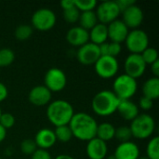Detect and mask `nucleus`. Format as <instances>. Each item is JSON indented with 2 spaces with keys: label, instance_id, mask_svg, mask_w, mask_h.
I'll return each mask as SVG.
<instances>
[{
  "label": "nucleus",
  "instance_id": "nucleus-1",
  "mask_svg": "<svg viewBox=\"0 0 159 159\" xmlns=\"http://www.w3.org/2000/svg\"><path fill=\"white\" fill-rule=\"evenodd\" d=\"M68 126L72 131L73 137L80 141L89 142L96 137L98 123L87 113H75Z\"/></svg>",
  "mask_w": 159,
  "mask_h": 159
},
{
  "label": "nucleus",
  "instance_id": "nucleus-2",
  "mask_svg": "<svg viewBox=\"0 0 159 159\" xmlns=\"http://www.w3.org/2000/svg\"><path fill=\"white\" fill-rule=\"evenodd\" d=\"M75 115L73 105L65 100H56L48 103L47 117L55 127L68 125Z\"/></svg>",
  "mask_w": 159,
  "mask_h": 159
},
{
  "label": "nucleus",
  "instance_id": "nucleus-3",
  "mask_svg": "<svg viewBox=\"0 0 159 159\" xmlns=\"http://www.w3.org/2000/svg\"><path fill=\"white\" fill-rule=\"evenodd\" d=\"M119 102L120 100L112 90L103 89L93 97L91 107L96 115L100 116H109L116 112Z\"/></svg>",
  "mask_w": 159,
  "mask_h": 159
},
{
  "label": "nucleus",
  "instance_id": "nucleus-4",
  "mask_svg": "<svg viewBox=\"0 0 159 159\" xmlns=\"http://www.w3.org/2000/svg\"><path fill=\"white\" fill-rule=\"evenodd\" d=\"M132 137L144 140L152 136L156 129V122L153 116L148 114H141L134 118L129 126Z\"/></svg>",
  "mask_w": 159,
  "mask_h": 159
},
{
  "label": "nucleus",
  "instance_id": "nucleus-5",
  "mask_svg": "<svg viewBox=\"0 0 159 159\" xmlns=\"http://www.w3.org/2000/svg\"><path fill=\"white\" fill-rule=\"evenodd\" d=\"M138 85L136 79L126 74L120 75L115 78L113 83V92L120 100H130L137 92Z\"/></svg>",
  "mask_w": 159,
  "mask_h": 159
},
{
  "label": "nucleus",
  "instance_id": "nucleus-6",
  "mask_svg": "<svg viewBox=\"0 0 159 159\" xmlns=\"http://www.w3.org/2000/svg\"><path fill=\"white\" fill-rule=\"evenodd\" d=\"M125 44L130 53L142 54L149 47V37L143 30L134 29L129 32Z\"/></svg>",
  "mask_w": 159,
  "mask_h": 159
},
{
  "label": "nucleus",
  "instance_id": "nucleus-7",
  "mask_svg": "<svg viewBox=\"0 0 159 159\" xmlns=\"http://www.w3.org/2000/svg\"><path fill=\"white\" fill-rule=\"evenodd\" d=\"M57 17L53 10L43 7L39 8L32 16L31 21L34 29L40 32H47L51 30L56 24Z\"/></svg>",
  "mask_w": 159,
  "mask_h": 159
},
{
  "label": "nucleus",
  "instance_id": "nucleus-8",
  "mask_svg": "<svg viewBox=\"0 0 159 159\" xmlns=\"http://www.w3.org/2000/svg\"><path fill=\"white\" fill-rule=\"evenodd\" d=\"M96 74L103 79H110L116 75L119 70V63L116 58L112 56H101L94 63Z\"/></svg>",
  "mask_w": 159,
  "mask_h": 159
},
{
  "label": "nucleus",
  "instance_id": "nucleus-9",
  "mask_svg": "<svg viewBox=\"0 0 159 159\" xmlns=\"http://www.w3.org/2000/svg\"><path fill=\"white\" fill-rule=\"evenodd\" d=\"M45 87L52 92H60L64 89L67 84L65 73L57 67H52L47 71L44 77Z\"/></svg>",
  "mask_w": 159,
  "mask_h": 159
},
{
  "label": "nucleus",
  "instance_id": "nucleus-10",
  "mask_svg": "<svg viewBox=\"0 0 159 159\" xmlns=\"http://www.w3.org/2000/svg\"><path fill=\"white\" fill-rule=\"evenodd\" d=\"M95 13L98 21L105 25L117 20L118 16L121 14L116 1H104L100 3L96 7Z\"/></svg>",
  "mask_w": 159,
  "mask_h": 159
},
{
  "label": "nucleus",
  "instance_id": "nucleus-11",
  "mask_svg": "<svg viewBox=\"0 0 159 159\" xmlns=\"http://www.w3.org/2000/svg\"><path fill=\"white\" fill-rule=\"evenodd\" d=\"M146 63L143 60L141 54H132L130 53L125 60L124 69L125 74L129 76L137 79L144 74L146 70Z\"/></svg>",
  "mask_w": 159,
  "mask_h": 159
},
{
  "label": "nucleus",
  "instance_id": "nucleus-12",
  "mask_svg": "<svg viewBox=\"0 0 159 159\" xmlns=\"http://www.w3.org/2000/svg\"><path fill=\"white\" fill-rule=\"evenodd\" d=\"M122 21L129 29H138V27L143 23L144 19V14L138 5L133 4L128 8H126L122 13Z\"/></svg>",
  "mask_w": 159,
  "mask_h": 159
},
{
  "label": "nucleus",
  "instance_id": "nucleus-13",
  "mask_svg": "<svg viewBox=\"0 0 159 159\" xmlns=\"http://www.w3.org/2000/svg\"><path fill=\"white\" fill-rule=\"evenodd\" d=\"M100 57L101 54L99 50V46L91 42H88L87 44L78 48V50L76 52V58L78 61L84 65L94 64Z\"/></svg>",
  "mask_w": 159,
  "mask_h": 159
},
{
  "label": "nucleus",
  "instance_id": "nucleus-14",
  "mask_svg": "<svg viewBox=\"0 0 159 159\" xmlns=\"http://www.w3.org/2000/svg\"><path fill=\"white\" fill-rule=\"evenodd\" d=\"M108 38L111 42H116L121 44L125 42L126 37L129 32V29L122 21V20H116L107 25Z\"/></svg>",
  "mask_w": 159,
  "mask_h": 159
},
{
  "label": "nucleus",
  "instance_id": "nucleus-15",
  "mask_svg": "<svg viewBox=\"0 0 159 159\" xmlns=\"http://www.w3.org/2000/svg\"><path fill=\"white\" fill-rule=\"evenodd\" d=\"M51 97L52 93L44 85L34 87L28 94L29 102L34 106H45L48 104Z\"/></svg>",
  "mask_w": 159,
  "mask_h": 159
},
{
  "label": "nucleus",
  "instance_id": "nucleus-16",
  "mask_svg": "<svg viewBox=\"0 0 159 159\" xmlns=\"http://www.w3.org/2000/svg\"><path fill=\"white\" fill-rule=\"evenodd\" d=\"M86 152L89 159H104L108 153L107 143L95 137L88 142Z\"/></svg>",
  "mask_w": 159,
  "mask_h": 159
},
{
  "label": "nucleus",
  "instance_id": "nucleus-17",
  "mask_svg": "<svg viewBox=\"0 0 159 159\" xmlns=\"http://www.w3.org/2000/svg\"><path fill=\"white\" fill-rule=\"evenodd\" d=\"M113 156L115 159H138L140 157V149L133 142L120 143Z\"/></svg>",
  "mask_w": 159,
  "mask_h": 159
},
{
  "label": "nucleus",
  "instance_id": "nucleus-18",
  "mask_svg": "<svg viewBox=\"0 0 159 159\" xmlns=\"http://www.w3.org/2000/svg\"><path fill=\"white\" fill-rule=\"evenodd\" d=\"M66 40L73 47L80 48L89 42V31L80 26H74L68 30L66 34Z\"/></svg>",
  "mask_w": 159,
  "mask_h": 159
},
{
  "label": "nucleus",
  "instance_id": "nucleus-19",
  "mask_svg": "<svg viewBox=\"0 0 159 159\" xmlns=\"http://www.w3.org/2000/svg\"><path fill=\"white\" fill-rule=\"evenodd\" d=\"M34 143L38 149L48 150L51 148L57 142L54 130L50 129H41L34 137Z\"/></svg>",
  "mask_w": 159,
  "mask_h": 159
},
{
  "label": "nucleus",
  "instance_id": "nucleus-20",
  "mask_svg": "<svg viewBox=\"0 0 159 159\" xmlns=\"http://www.w3.org/2000/svg\"><path fill=\"white\" fill-rule=\"evenodd\" d=\"M116 112L126 121H132L139 114V106L131 100H123L119 102Z\"/></svg>",
  "mask_w": 159,
  "mask_h": 159
},
{
  "label": "nucleus",
  "instance_id": "nucleus-21",
  "mask_svg": "<svg viewBox=\"0 0 159 159\" xmlns=\"http://www.w3.org/2000/svg\"><path fill=\"white\" fill-rule=\"evenodd\" d=\"M89 35L90 42L97 46L107 42L108 39L107 25L98 22L91 30L89 31Z\"/></svg>",
  "mask_w": 159,
  "mask_h": 159
},
{
  "label": "nucleus",
  "instance_id": "nucleus-22",
  "mask_svg": "<svg viewBox=\"0 0 159 159\" xmlns=\"http://www.w3.org/2000/svg\"><path fill=\"white\" fill-rule=\"evenodd\" d=\"M142 91L144 97L155 101L159 97V77H150L143 85Z\"/></svg>",
  "mask_w": 159,
  "mask_h": 159
},
{
  "label": "nucleus",
  "instance_id": "nucleus-23",
  "mask_svg": "<svg viewBox=\"0 0 159 159\" xmlns=\"http://www.w3.org/2000/svg\"><path fill=\"white\" fill-rule=\"evenodd\" d=\"M115 133H116V128L114 127L113 124L109 122H103L98 124L97 132H96V137L98 139L107 143L115 138Z\"/></svg>",
  "mask_w": 159,
  "mask_h": 159
},
{
  "label": "nucleus",
  "instance_id": "nucleus-24",
  "mask_svg": "<svg viewBox=\"0 0 159 159\" xmlns=\"http://www.w3.org/2000/svg\"><path fill=\"white\" fill-rule=\"evenodd\" d=\"M79 23H80V27L84 28L87 31L91 30L99 21L96 16V13L94 10L91 11H85V12H80V16H79V20H78Z\"/></svg>",
  "mask_w": 159,
  "mask_h": 159
},
{
  "label": "nucleus",
  "instance_id": "nucleus-25",
  "mask_svg": "<svg viewBox=\"0 0 159 159\" xmlns=\"http://www.w3.org/2000/svg\"><path fill=\"white\" fill-rule=\"evenodd\" d=\"M146 157L148 159H159V138L153 137L146 146Z\"/></svg>",
  "mask_w": 159,
  "mask_h": 159
},
{
  "label": "nucleus",
  "instance_id": "nucleus-26",
  "mask_svg": "<svg viewBox=\"0 0 159 159\" xmlns=\"http://www.w3.org/2000/svg\"><path fill=\"white\" fill-rule=\"evenodd\" d=\"M54 134H55L56 140L61 143H68L73 138L72 131L68 125L56 127L54 130Z\"/></svg>",
  "mask_w": 159,
  "mask_h": 159
},
{
  "label": "nucleus",
  "instance_id": "nucleus-27",
  "mask_svg": "<svg viewBox=\"0 0 159 159\" xmlns=\"http://www.w3.org/2000/svg\"><path fill=\"white\" fill-rule=\"evenodd\" d=\"M33 34V27L28 24H20L19 25L14 32V35L16 39L20 41H25L31 37Z\"/></svg>",
  "mask_w": 159,
  "mask_h": 159
},
{
  "label": "nucleus",
  "instance_id": "nucleus-28",
  "mask_svg": "<svg viewBox=\"0 0 159 159\" xmlns=\"http://www.w3.org/2000/svg\"><path fill=\"white\" fill-rule=\"evenodd\" d=\"M15 61V53L12 49L5 48L0 49V68L9 66Z\"/></svg>",
  "mask_w": 159,
  "mask_h": 159
},
{
  "label": "nucleus",
  "instance_id": "nucleus-29",
  "mask_svg": "<svg viewBox=\"0 0 159 159\" xmlns=\"http://www.w3.org/2000/svg\"><path fill=\"white\" fill-rule=\"evenodd\" d=\"M115 138H116L120 143H126L129 142L132 138L131 131L129 126H120L117 129H116Z\"/></svg>",
  "mask_w": 159,
  "mask_h": 159
},
{
  "label": "nucleus",
  "instance_id": "nucleus-30",
  "mask_svg": "<svg viewBox=\"0 0 159 159\" xmlns=\"http://www.w3.org/2000/svg\"><path fill=\"white\" fill-rule=\"evenodd\" d=\"M96 0H75V6L80 12L91 11L97 7Z\"/></svg>",
  "mask_w": 159,
  "mask_h": 159
},
{
  "label": "nucleus",
  "instance_id": "nucleus-31",
  "mask_svg": "<svg viewBox=\"0 0 159 159\" xmlns=\"http://www.w3.org/2000/svg\"><path fill=\"white\" fill-rule=\"evenodd\" d=\"M143 60L144 61V62L147 64H153L155 61H158V52L156 48H150L148 47L142 54H141Z\"/></svg>",
  "mask_w": 159,
  "mask_h": 159
},
{
  "label": "nucleus",
  "instance_id": "nucleus-32",
  "mask_svg": "<svg viewBox=\"0 0 159 159\" xmlns=\"http://www.w3.org/2000/svg\"><path fill=\"white\" fill-rule=\"evenodd\" d=\"M80 11L75 7L63 10V18L68 23H75L79 20Z\"/></svg>",
  "mask_w": 159,
  "mask_h": 159
},
{
  "label": "nucleus",
  "instance_id": "nucleus-33",
  "mask_svg": "<svg viewBox=\"0 0 159 159\" xmlns=\"http://www.w3.org/2000/svg\"><path fill=\"white\" fill-rule=\"evenodd\" d=\"M37 149L38 148H37L34 141L32 139H25L20 143V151L24 155L32 156Z\"/></svg>",
  "mask_w": 159,
  "mask_h": 159
},
{
  "label": "nucleus",
  "instance_id": "nucleus-34",
  "mask_svg": "<svg viewBox=\"0 0 159 159\" xmlns=\"http://www.w3.org/2000/svg\"><path fill=\"white\" fill-rule=\"evenodd\" d=\"M0 125L7 130L15 125V117L9 113H2L0 116Z\"/></svg>",
  "mask_w": 159,
  "mask_h": 159
},
{
  "label": "nucleus",
  "instance_id": "nucleus-35",
  "mask_svg": "<svg viewBox=\"0 0 159 159\" xmlns=\"http://www.w3.org/2000/svg\"><path fill=\"white\" fill-rule=\"evenodd\" d=\"M122 50V46L119 43H116V42H110L109 46H108V55L116 58L117 55L120 54Z\"/></svg>",
  "mask_w": 159,
  "mask_h": 159
},
{
  "label": "nucleus",
  "instance_id": "nucleus-36",
  "mask_svg": "<svg viewBox=\"0 0 159 159\" xmlns=\"http://www.w3.org/2000/svg\"><path fill=\"white\" fill-rule=\"evenodd\" d=\"M31 159H52L51 155L48 150L44 149H37L32 156Z\"/></svg>",
  "mask_w": 159,
  "mask_h": 159
},
{
  "label": "nucleus",
  "instance_id": "nucleus-37",
  "mask_svg": "<svg viewBox=\"0 0 159 159\" xmlns=\"http://www.w3.org/2000/svg\"><path fill=\"white\" fill-rule=\"evenodd\" d=\"M153 105H154V101H152L144 96H143L139 101V106L144 111L150 110L153 107Z\"/></svg>",
  "mask_w": 159,
  "mask_h": 159
},
{
  "label": "nucleus",
  "instance_id": "nucleus-38",
  "mask_svg": "<svg viewBox=\"0 0 159 159\" xmlns=\"http://www.w3.org/2000/svg\"><path fill=\"white\" fill-rule=\"evenodd\" d=\"M116 4L120 9V12L122 13L126 8H128L129 7H130L133 4H135V1H133V0H118V1H116Z\"/></svg>",
  "mask_w": 159,
  "mask_h": 159
},
{
  "label": "nucleus",
  "instance_id": "nucleus-39",
  "mask_svg": "<svg viewBox=\"0 0 159 159\" xmlns=\"http://www.w3.org/2000/svg\"><path fill=\"white\" fill-rule=\"evenodd\" d=\"M8 96V89L5 84L0 82V102H4Z\"/></svg>",
  "mask_w": 159,
  "mask_h": 159
},
{
  "label": "nucleus",
  "instance_id": "nucleus-40",
  "mask_svg": "<svg viewBox=\"0 0 159 159\" xmlns=\"http://www.w3.org/2000/svg\"><path fill=\"white\" fill-rule=\"evenodd\" d=\"M61 8L64 10V9H68V8H71L73 7H75V0H63L60 3Z\"/></svg>",
  "mask_w": 159,
  "mask_h": 159
},
{
  "label": "nucleus",
  "instance_id": "nucleus-41",
  "mask_svg": "<svg viewBox=\"0 0 159 159\" xmlns=\"http://www.w3.org/2000/svg\"><path fill=\"white\" fill-rule=\"evenodd\" d=\"M108 46H109L108 42H105V43L99 45V50H100L101 56H107L108 55Z\"/></svg>",
  "mask_w": 159,
  "mask_h": 159
},
{
  "label": "nucleus",
  "instance_id": "nucleus-42",
  "mask_svg": "<svg viewBox=\"0 0 159 159\" xmlns=\"http://www.w3.org/2000/svg\"><path fill=\"white\" fill-rule=\"evenodd\" d=\"M151 71L155 77L159 76V61H155L153 64H151Z\"/></svg>",
  "mask_w": 159,
  "mask_h": 159
},
{
  "label": "nucleus",
  "instance_id": "nucleus-43",
  "mask_svg": "<svg viewBox=\"0 0 159 159\" xmlns=\"http://www.w3.org/2000/svg\"><path fill=\"white\" fill-rule=\"evenodd\" d=\"M6 137H7V129L0 125V143L6 139Z\"/></svg>",
  "mask_w": 159,
  "mask_h": 159
},
{
  "label": "nucleus",
  "instance_id": "nucleus-44",
  "mask_svg": "<svg viewBox=\"0 0 159 159\" xmlns=\"http://www.w3.org/2000/svg\"><path fill=\"white\" fill-rule=\"evenodd\" d=\"M55 159H75L73 157L69 156V155H59L57 156Z\"/></svg>",
  "mask_w": 159,
  "mask_h": 159
},
{
  "label": "nucleus",
  "instance_id": "nucleus-45",
  "mask_svg": "<svg viewBox=\"0 0 159 159\" xmlns=\"http://www.w3.org/2000/svg\"><path fill=\"white\" fill-rule=\"evenodd\" d=\"M138 159H148L146 157H140Z\"/></svg>",
  "mask_w": 159,
  "mask_h": 159
},
{
  "label": "nucleus",
  "instance_id": "nucleus-46",
  "mask_svg": "<svg viewBox=\"0 0 159 159\" xmlns=\"http://www.w3.org/2000/svg\"><path fill=\"white\" fill-rule=\"evenodd\" d=\"M108 159H115V157H114V156H111V157H108Z\"/></svg>",
  "mask_w": 159,
  "mask_h": 159
},
{
  "label": "nucleus",
  "instance_id": "nucleus-47",
  "mask_svg": "<svg viewBox=\"0 0 159 159\" xmlns=\"http://www.w3.org/2000/svg\"><path fill=\"white\" fill-rule=\"evenodd\" d=\"M1 114H2V110H1V108H0V116H1Z\"/></svg>",
  "mask_w": 159,
  "mask_h": 159
},
{
  "label": "nucleus",
  "instance_id": "nucleus-48",
  "mask_svg": "<svg viewBox=\"0 0 159 159\" xmlns=\"http://www.w3.org/2000/svg\"><path fill=\"white\" fill-rule=\"evenodd\" d=\"M0 159H2V158H1V157H0Z\"/></svg>",
  "mask_w": 159,
  "mask_h": 159
}]
</instances>
